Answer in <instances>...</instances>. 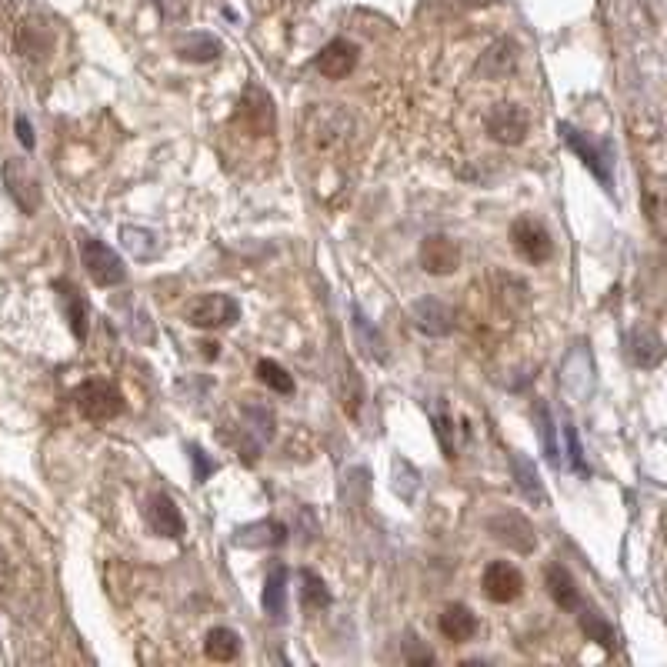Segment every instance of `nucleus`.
I'll return each mask as SVG.
<instances>
[{"label":"nucleus","mask_w":667,"mask_h":667,"mask_svg":"<svg viewBox=\"0 0 667 667\" xmlns=\"http://www.w3.org/2000/svg\"><path fill=\"white\" fill-rule=\"evenodd\" d=\"M487 531L494 534V541H501L504 547H511L517 554H531L537 544L534 524L517 511H504V514L491 517V521H487Z\"/></svg>","instance_id":"nucleus-9"},{"label":"nucleus","mask_w":667,"mask_h":667,"mask_svg":"<svg viewBox=\"0 0 667 667\" xmlns=\"http://www.w3.org/2000/svg\"><path fill=\"white\" fill-rule=\"evenodd\" d=\"M314 67H317V74L327 77V81H344V77L354 74V67H357V47L351 41H344V37H334V41L317 54Z\"/></svg>","instance_id":"nucleus-13"},{"label":"nucleus","mask_w":667,"mask_h":667,"mask_svg":"<svg viewBox=\"0 0 667 667\" xmlns=\"http://www.w3.org/2000/svg\"><path fill=\"white\" fill-rule=\"evenodd\" d=\"M354 327H357V331H361V341L367 344V351H371V357H377V361H384V341L374 334L371 321H367V317H364L361 311H357V307H354Z\"/></svg>","instance_id":"nucleus-33"},{"label":"nucleus","mask_w":667,"mask_h":667,"mask_svg":"<svg viewBox=\"0 0 667 667\" xmlns=\"http://www.w3.org/2000/svg\"><path fill=\"white\" fill-rule=\"evenodd\" d=\"M517 67V44L514 41H497L494 47H487V54L481 57V64H477V71H487L491 81H501Z\"/></svg>","instance_id":"nucleus-23"},{"label":"nucleus","mask_w":667,"mask_h":667,"mask_svg":"<svg viewBox=\"0 0 667 667\" xmlns=\"http://www.w3.org/2000/svg\"><path fill=\"white\" fill-rule=\"evenodd\" d=\"M261 607L267 617L274 621H284L287 617V567L277 564L264 581V594H261Z\"/></svg>","instance_id":"nucleus-22"},{"label":"nucleus","mask_w":667,"mask_h":667,"mask_svg":"<svg viewBox=\"0 0 667 667\" xmlns=\"http://www.w3.org/2000/svg\"><path fill=\"white\" fill-rule=\"evenodd\" d=\"M411 317H414L417 331H424L427 337H447V334H454V327H457L454 307H447L441 297H421V301H414Z\"/></svg>","instance_id":"nucleus-12"},{"label":"nucleus","mask_w":667,"mask_h":667,"mask_svg":"<svg viewBox=\"0 0 667 667\" xmlns=\"http://www.w3.org/2000/svg\"><path fill=\"white\" fill-rule=\"evenodd\" d=\"M581 631L591 637L594 644H601L604 651H614L617 647V634H614V627L604 621L601 614H594V611H584L581 614Z\"/></svg>","instance_id":"nucleus-29"},{"label":"nucleus","mask_w":667,"mask_h":667,"mask_svg":"<svg viewBox=\"0 0 667 667\" xmlns=\"http://www.w3.org/2000/svg\"><path fill=\"white\" fill-rule=\"evenodd\" d=\"M511 247L534 267H541L554 257L551 231H547L537 217H517V221L511 224Z\"/></svg>","instance_id":"nucleus-4"},{"label":"nucleus","mask_w":667,"mask_h":667,"mask_svg":"<svg viewBox=\"0 0 667 667\" xmlns=\"http://www.w3.org/2000/svg\"><path fill=\"white\" fill-rule=\"evenodd\" d=\"M144 521H147V527H151L157 537H167V541H181L184 531H187L181 507H177L174 497H167L164 491H157V494L147 497Z\"/></svg>","instance_id":"nucleus-8"},{"label":"nucleus","mask_w":667,"mask_h":667,"mask_svg":"<svg viewBox=\"0 0 667 667\" xmlns=\"http://www.w3.org/2000/svg\"><path fill=\"white\" fill-rule=\"evenodd\" d=\"M481 591L487 601L511 604L524 594V574L511 561H491L481 574Z\"/></svg>","instance_id":"nucleus-7"},{"label":"nucleus","mask_w":667,"mask_h":667,"mask_svg":"<svg viewBox=\"0 0 667 667\" xmlns=\"http://www.w3.org/2000/svg\"><path fill=\"white\" fill-rule=\"evenodd\" d=\"M191 461H194V481H197V484H204L207 477L217 471V461H211L204 447H197V444L191 447Z\"/></svg>","instance_id":"nucleus-34"},{"label":"nucleus","mask_w":667,"mask_h":667,"mask_svg":"<svg viewBox=\"0 0 667 667\" xmlns=\"http://www.w3.org/2000/svg\"><path fill=\"white\" fill-rule=\"evenodd\" d=\"M511 477H514L517 491H521L531 504H537V507L551 504V497H547L544 484H541V474H537V464L527 454H521V451L511 454Z\"/></svg>","instance_id":"nucleus-15"},{"label":"nucleus","mask_w":667,"mask_h":667,"mask_svg":"<svg viewBox=\"0 0 667 667\" xmlns=\"http://www.w3.org/2000/svg\"><path fill=\"white\" fill-rule=\"evenodd\" d=\"M534 417H537V437L544 441V457H547V464L551 467H561V451H557V441H554V421H551V411L541 404L534 411Z\"/></svg>","instance_id":"nucleus-30"},{"label":"nucleus","mask_w":667,"mask_h":667,"mask_svg":"<svg viewBox=\"0 0 667 667\" xmlns=\"http://www.w3.org/2000/svg\"><path fill=\"white\" fill-rule=\"evenodd\" d=\"M221 54H224L221 41H217L214 34H204V31L187 34L184 41H177V57L187 61V64H211Z\"/></svg>","instance_id":"nucleus-21"},{"label":"nucleus","mask_w":667,"mask_h":667,"mask_svg":"<svg viewBox=\"0 0 667 667\" xmlns=\"http://www.w3.org/2000/svg\"><path fill=\"white\" fill-rule=\"evenodd\" d=\"M54 34L51 27H37V24H21L17 27V51L24 57H44L51 51Z\"/></svg>","instance_id":"nucleus-27"},{"label":"nucleus","mask_w":667,"mask_h":667,"mask_svg":"<svg viewBox=\"0 0 667 667\" xmlns=\"http://www.w3.org/2000/svg\"><path fill=\"white\" fill-rule=\"evenodd\" d=\"M297 581H301V607L304 611H327L331 607V591H327V581L317 571H311V567H304L301 574H297Z\"/></svg>","instance_id":"nucleus-24"},{"label":"nucleus","mask_w":667,"mask_h":667,"mask_svg":"<svg viewBox=\"0 0 667 667\" xmlns=\"http://www.w3.org/2000/svg\"><path fill=\"white\" fill-rule=\"evenodd\" d=\"M241 114L247 117V127L257 131V134H267L274 127V104H271V97L261 91V87H257V104H251V94L244 91Z\"/></svg>","instance_id":"nucleus-26"},{"label":"nucleus","mask_w":667,"mask_h":667,"mask_svg":"<svg viewBox=\"0 0 667 667\" xmlns=\"http://www.w3.org/2000/svg\"><path fill=\"white\" fill-rule=\"evenodd\" d=\"M434 434H437V444H441V451H444V457L447 461H454V421H451V414H447V407L444 404H437V414H434Z\"/></svg>","instance_id":"nucleus-31"},{"label":"nucleus","mask_w":667,"mask_h":667,"mask_svg":"<svg viewBox=\"0 0 667 667\" xmlns=\"http://www.w3.org/2000/svg\"><path fill=\"white\" fill-rule=\"evenodd\" d=\"M624 351H627V357H631L634 367H641V371H651V367L664 364L667 344L654 331H647V327H637V331H631L624 337Z\"/></svg>","instance_id":"nucleus-14"},{"label":"nucleus","mask_w":667,"mask_h":667,"mask_svg":"<svg viewBox=\"0 0 667 667\" xmlns=\"http://www.w3.org/2000/svg\"><path fill=\"white\" fill-rule=\"evenodd\" d=\"M17 141H21L27 151H34V144H37V137H34V127H31V121L27 117H17Z\"/></svg>","instance_id":"nucleus-36"},{"label":"nucleus","mask_w":667,"mask_h":667,"mask_svg":"<svg viewBox=\"0 0 667 667\" xmlns=\"http://www.w3.org/2000/svg\"><path fill=\"white\" fill-rule=\"evenodd\" d=\"M257 377H261V384L271 387L274 394H294V377L284 371L281 364L271 361V357H264V361H257Z\"/></svg>","instance_id":"nucleus-28"},{"label":"nucleus","mask_w":667,"mask_h":667,"mask_svg":"<svg viewBox=\"0 0 667 667\" xmlns=\"http://www.w3.org/2000/svg\"><path fill=\"white\" fill-rule=\"evenodd\" d=\"M544 581H547V594H551V601L561 607V611H577V607H581V594H577V584L574 577L567 574V567L551 564Z\"/></svg>","instance_id":"nucleus-20"},{"label":"nucleus","mask_w":667,"mask_h":667,"mask_svg":"<svg viewBox=\"0 0 667 667\" xmlns=\"http://www.w3.org/2000/svg\"><path fill=\"white\" fill-rule=\"evenodd\" d=\"M121 244L127 254L137 257V261H154V257L164 251L161 234L151 231V227H134V224L121 227Z\"/></svg>","instance_id":"nucleus-19"},{"label":"nucleus","mask_w":667,"mask_h":667,"mask_svg":"<svg viewBox=\"0 0 667 667\" xmlns=\"http://www.w3.org/2000/svg\"><path fill=\"white\" fill-rule=\"evenodd\" d=\"M74 404L87 421H114L124 414V394L111 381H84L74 391Z\"/></svg>","instance_id":"nucleus-3"},{"label":"nucleus","mask_w":667,"mask_h":667,"mask_svg":"<svg viewBox=\"0 0 667 667\" xmlns=\"http://www.w3.org/2000/svg\"><path fill=\"white\" fill-rule=\"evenodd\" d=\"M187 324L201 327V331H221V327H234L241 321V304L231 294H201L187 304Z\"/></svg>","instance_id":"nucleus-2"},{"label":"nucleus","mask_w":667,"mask_h":667,"mask_svg":"<svg viewBox=\"0 0 667 667\" xmlns=\"http://www.w3.org/2000/svg\"><path fill=\"white\" fill-rule=\"evenodd\" d=\"M54 294H57V301H61V307H64L67 324H71L74 337H77V341H84V337H87V301H84V294L77 291V284H71V281H57Z\"/></svg>","instance_id":"nucleus-18"},{"label":"nucleus","mask_w":667,"mask_h":667,"mask_svg":"<svg viewBox=\"0 0 667 667\" xmlns=\"http://www.w3.org/2000/svg\"><path fill=\"white\" fill-rule=\"evenodd\" d=\"M437 627H441V634L447 641L464 644L477 634V614L464 604H447L441 617H437Z\"/></svg>","instance_id":"nucleus-17"},{"label":"nucleus","mask_w":667,"mask_h":667,"mask_svg":"<svg viewBox=\"0 0 667 667\" xmlns=\"http://www.w3.org/2000/svg\"><path fill=\"white\" fill-rule=\"evenodd\" d=\"M564 441H567V457H571V467L581 477H587L591 471H587V461H584V447H581V437H577V427L567 421L564 424Z\"/></svg>","instance_id":"nucleus-32"},{"label":"nucleus","mask_w":667,"mask_h":667,"mask_svg":"<svg viewBox=\"0 0 667 667\" xmlns=\"http://www.w3.org/2000/svg\"><path fill=\"white\" fill-rule=\"evenodd\" d=\"M404 657L411 664H434V651H424L421 647V641H417L414 634H407V641H404Z\"/></svg>","instance_id":"nucleus-35"},{"label":"nucleus","mask_w":667,"mask_h":667,"mask_svg":"<svg viewBox=\"0 0 667 667\" xmlns=\"http://www.w3.org/2000/svg\"><path fill=\"white\" fill-rule=\"evenodd\" d=\"M81 264L87 277L97 287H121L127 281V267L114 247H107L101 237H81Z\"/></svg>","instance_id":"nucleus-1"},{"label":"nucleus","mask_w":667,"mask_h":667,"mask_svg":"<svg viewBox=\"0 0 667 667\" xmlns=\"http://www.w3.org/2000/svg\"><path fill=\"white\" fill-rule=\"evenodd\" d=\"M557 131H561V141L571 147L577 157H581V164L587 167V171H591L597 181H601L607 191H611V187H614V174H611V154H607V147L594 144L584 131H577V127L567 124V121L557 124Z\"/></svg>","instance_id":"nucleus-5"},{"label":"nucleus","mask_w":667,"mask_h":667,"mask_svg":"<svg viewBox=\"0 0 667 667\" xmlns=\"http://www.w3.org/2000/svg\"><path fill=\"white\" fill-rule=\"evenodd\" d=\"M204 654L221 664L234 661V657L241 654V634H237L234 627H211L204 637Z\"/></svg>","instance_id":"nucleus-25"},{"label":"nucleus","mask_w":667,"mask_h":667,"mask_svg":"<svg viewBox=\"0 0 667 667\" xmlns=\"http://www.w3.org/2000/svg\"><path fill=\"white\" fill-rule=\"evenodd\" d=\"M4 187L24 214H37V207H41V181H37V174L24 161L4 164Z\"/></svg>","instance_id":"nucleus-10"},{"label":"nucleus","mask_w":667,"mask_h":667,"mask_svg":"<svg viewBox=\"0 0 667 667\" xmlns=\"http://www.w3.org/2000/svg\"><path fill=\"white\" fill-rule=\"evenodd\" d=\"M417 261H421V267L427 274L447 277L461 267V244L451 241V237H444V234H431V237H424L421 241Z\"/></svg>","instance_id":"nucleus-11"},{"label":"nucleus","mask_w":667,"mask_h":667,"mask_svg":"<svg viewBox=\"0 0 667 667\" xmlns=\"http://www.w3.org/2000/svg\"><path fill=\"white\" fill-rule=\"evenodd\" d=\"M234 547H251V551H257V547H281L287 541V527L281 521H254L241 527V531H234Z\"/></svg>","instance_id":"nucleus-16"},{"label":"nucleus","mask_w":667,"mask_h":667,"mask_svg":"<svg viewBox=\"0 0 667 667\" xmlns=\"http://www.w3.org/2000/svg\"><path fill=\"white\" fill-rule=\"evenodd\" d=\"M484 131L491 141L514 147L524 141L527 131H531V117H527L524 107H517V104H494L484 117Z\"/></svg>","instance_id":"nucleus-6"}]
</instances>
